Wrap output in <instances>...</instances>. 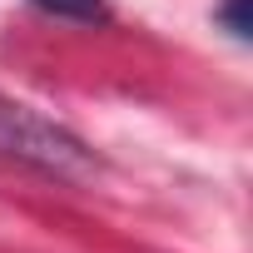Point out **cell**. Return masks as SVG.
Here are the masks:
<instances>
[{
    "instance_id": "obj_2",
    "label": "cell",
    "mask_w": 253,
    "mask_h": 253,
    "mask_svg": "<svg viewBox=\"0 0 253 253\" xmlns=\"http://www.w3.org/2000/svg\"><path fill=\"white\" fill-rule=\"evenodd\" d=\"M218 20L228 25V35H233V40H248V35H253V20H248V0H223V5H218Z\"/></svg>"
},
{
    "instance_id": "obj_1",
    "label": "cell",
    "mask_w": 253,
    "mask_h": 253,
    "mask_svg": "<svg viewBox=\"0 0 253 253\" xmlns=\"http://www.w3.org/2000/svg\"><path fill=\"white\" fill-rule=\"evenodd\" d=\"M25 5H35L50 20H70V25H104L109 20L104 0H25Z\"/></svg>"
}]
</instances>
